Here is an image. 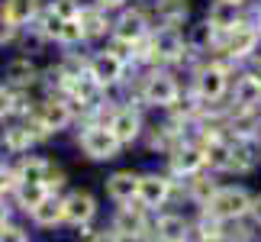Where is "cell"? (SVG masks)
Masks as SVG:
<instances>
[{
  "label": "cell",
  "mask_w": 261,
  "mask_h": 242,
  "mask_svg": "<svg viewBox=\"0 0 261 242\" xmlns=\"http://www.w3.org/2000/svg\"><path fill=\"white\" fill-rule=\"evenodd\" d=\"M248 207H252V197L242 187H219L206 200V210L213 220H239V216L248 213Z\"/></svg>",
  "instance_id": "cell-1"
},
{
  "label": "cell",
  "mask_w": 261,
  "mask_h": 242,
  "mask_svg": "<svg viewBox=\"0 0 261 242\" xmlns=\"http://www.w3.org/2000/svg\"><path fill=\"white\" fill-rule=\"evenodd\" d=\"M81 146H84V152H87L90 158L103 161V158H113V155H116L119 139H116L113 133H110L107 126H94V129H87V133H84Z\"/></svg>",
  "instance_id": "cell-2"
},
{
  "label": "cell",
  "mask_w": 261,
  "mask_h": 242,
  "mask_svg": "<svg viewBox=\"0 0 261 242\" xmlns=\"http://www.w3.org/2000/svg\"><path fill=\"white\" fill-rule=\"evenodd\" d=\"M97 213V200L87 194V190H74V194L65 197V220L68 223H87L90 216Z\"/></svg>",
  "instance_id": "cell-3"
},
{
  "label": "cell",
  "mask_w": 261,
  "mask_h": 242,
  "mask_svg": "<svg viewBox=\"0 0 261 242\" xmlns=\"http://www.w3.org/2000/svg\"><path fill=\"white\" fill-rule=\"evenodd\" d=\"M145 97H148V104H155V107H171L177 100V84L168 75H152L148 84H145Z\"/></svg>",
  "instance_id": "cell-4"
},
{
  "label": "cell",
  "mask_w": 261,
  "mask_h": 242,
  "mask_svg": "<svg viewBox=\"0 0 261 242\" xmlns=\"http://www.w3.org/2000/svg\"><path fill=\"white\" fill-rule=\"evenodd\" d=\"M168 194H171V187H168V181L165 178H158V175H148V178H139V200H142L145 207H162Z\"/></svg>",
  "instance_id": "cell-5"
},
{
  "label": "cell",
  "mask_w": 261,
  "mask_h": 242,
  "mask_svg": "<svg viewBox=\"0 0 261 242\" xmlns=\"http://www.w3.org/2000/svg\"><path fill=\"white\" fill-rule=\"evenodd\" d=\"M119 75H123V58L113 55V52L97 55L94 65H90V78L97 84H113V81H119Z\"/></svg>",
  "instance_id": "cell-6"
},
{
  "label": "cell",
  "mask_w": 261,
  "mask_h": 242,
  "mask_svg": "<svg viewBox=\"0 0 261 242\" xmlns=\"http://www.w3.org/2000/svg\"><path fill=\"white\" fill-rule=\"evenodd\" d=\"M197 90H200V97H206V100H219L223 90H226V71L216 68V65L203 68L200 78H197Z\"/></svg>",
  "instance_id": "cell-7"
},
{
  "label": "cell",
  "mask_w": 261,
  "mask_h": 242,
  "mask_svg": "<svg viewBox=\"0 0 261 242\" xmlns=\"http://www.w3.org/2000/svg\"><path fill=\"white\" fill-rule=\"evenodd\" d=\"M110 133H113L119 142H133L139 136V113L136 110H116L113 119H110Z\"/></svg>",
  "instance_id": "cell-8"
},
{
  "label": "cell",
  "mask_w": 261,
  "mask_h": 242,
  "mask_svg": "<svg viewBox=\"0 0 261 242\" xmlns=\"http://www.w3.org/2000/svg\"><path fill=\"white\" fill-rule=\"evenodd\" d=\"M68 119H71V113H68V104H62V100H45L42 110H39V119H36V123L48 133V129L68 126Z\"/></svg>",
  "instance_id": "cell-9"
},
{
  "label": "cell",
  "mask_w": 261,
  "mask_h": 242,
  "mask_svg": "<svg viewBox=\"0 0 261 242\" xmlns=\"http://www.w3.org/2000/svg\"><path fill=\"white\" fill-rule=\"evenodd\" d=\"M255 42H258V33H255V29L236 26V29H229V36H226V52L232 55V58H242V55H248L255 49Z\"/></svg>",
  "instance_id": "cell-10"
},
{
  "label": "cell",
  "mask_w": 261,
  "mask_h": 242,
  "mask_svg": "<svg viewBox=\"0 0 261 242\" xmlns=\"http://www.w3.org/2000/svg\"><path fill=\"white\" fill-rule=\"evenodd\" d=\"M107 190H110L113 200H119V204H123V200H133L139 194V178L129 175V171H116V175L107 181Z\"/></svg>",
  "instance_id": "cell-11"
},
{
  "label": "cell",
  "mask_w": 261,
  "mask_h": 242,
  "mask_svg": "<svg viewBox=\"0 0 261 242\" xmlns=\"http://www.w3.org/2000/svg\"><path fill=\"white\" fill-rule=\"evenodd\" d=\"M33 220L39 226H55L65 220V200H55V197H45L42 204L33 210Z\"/></svg>",
  "instance_id": "cell-12"
},
{
  "label": "cell",
  "mask_w": 261,
  "mask_h": 242,
  "mask_svg": "<svg viewBox=\"0 0 261 242\" xmlns=\"http://www.w3.org/2000/svg\"><path fill=\"white\" fill-rule=\"evenodd\" d=\"M152 49H155L158 58H177L180 52H184V39H180L174 29H162V33L155 36Z\"/></svg>",
  "instance_id": "cell-13"
},
{
  "label": "cell",
  "mask_w": 261,
  "mask_h": 242,
  "mask_svg": "<svg viewBox=\"0 0 261 242\" xmlns=\"http://www.w3.org/2000/svg\"><path fill=\"white\" fill-rule=\"evenodd\" d=\"M116 36L123 42H139L145 36V16L142 13H123V19L116 23Z\"/></svg>",
  "instance_id": "cell-14"
},
{
  "label": "cell",
  "mask_w": 261,
  "mask_h": 242,
  "mask_svg": "<svg viewBox=\"0 0 261 242\" xmlns=\"http://www.w3.org/2000/svg\"><path fill=\"white\" fill-rule=\"evenodd\" d=\"M48 175H52V168H48V161H42V158H29V161H23V168H19L23 184H48Z\"/></svg>",
  "instance_id": "cell-15"
},
{
  "label": "cell",
  "mask_w": 261,
  "mask_h": 242,
  "mask_svg": "<svg viewBox=\"0 0 261 242\" xmlns=\"http://www.w3.org/2000/svg\"><path fill=\"white\" fill-rule=\"evenodd\" d=\"M210 26L223 29V33L236 29V4L232 0H219V4L210 10Z\"/></svg>",
  "instance_id": "cell-16"
},
{
  "label": "cell",
  "mask_w": 261,
  "mask_h": 242,
  "mask_svg": "<svg viewBox=\"0 0 261 242\" xmlns=\"http://www.w3.org/2000/svg\"><path fill=\"white\" fill-rule=\"evenodd\" d=\"M184 236H187L184 216H162L158 220V239L162 242H184Z\"/></svg>",
  "instance_id": "cell-17"
},
{
  "label": "cell",
  "mask_w": 261,
  "mask_h": 242,
  "mask_svg": "<svg viewBox=\"0 0 261 242\" xmlns=\"http://www.w3.org/2000/svg\"><path fill=\"white\" fill-rule=\"evenodd\" d=\"M236 100L242 107H255L258 100H261V81L252 75V78H242L239 81V87H236Z\"/></svg>",
  "instance_id": "cell-18"
},
{
  "label": "cell",
  "mask_w": 261,
  "mask_h": 242,
  "mask_svg": "<svg viewBox=\"0 0 261 242\" xmlns=\"http://www.w3.org/2000/svg\"><path fill=\"white\" fill-rule=\"evenodd\" d=\"M203 158L210 161V168H229V158H232V149H229L223 139H210V146H206V152Z\"/></svg>",
  "instance_id": "cell-19"
},
{
  "label": "cell",
  "mask_w": 261,
  "mask_h": 242,
  "mask_svg": "<svg viewBox=\"0 0 261 242\" xmlns=\"http://www.w3.org/2000/svg\"><path fill=\"white\" fill-rule=\"evenodd\" d=\"M203 152L200 149H180V152L174 155V171H184V175H194V171L203 165Z\"/></svg>",
  "instance_id": "cell-20"
},
{
  "label": "cell",
  "mask_w": 261,
  "mask_h": 242,
  "mask_svg": "<svg viewBox=\"0 0 261 242\" xmlns=\"http://www.w3.org/2000/svg\"><path fill=\"white\" fill-rule=\"evenodd\" d=\"M142 229H145L142 213H133V210H123V213H119V220H116L119 236H142Z\"/></svg>",
  "instance_id": "cell-21"
},
{
  "label": "cell",
  "mask_w": 261,
  "mask_h": 242,
  "mask_svg": "<svg viewBox=\"0 0 261 242\" xmlns=\"http://www.w3.org/2000/svg\"><path fill=\"white\" fill-rule=\"evenodd\" d=\"M36 0H7V16L13 23H26L29 16H36Z\"/></svg>",
  "instance_id": "cell-22"
},
{
  "label": "cell",
  "mask_w": 261,
  "mask_h": 242,
  "mask_svg": "<svg viewBox=\"0 0 261 242\" xmlns=\"http://www.w3.org/2000/svg\"><path fill=\"white\" fill-rule=\"evenodd\" d=\"M48 194H45V184H19V204L26 210H36Z\"/></svg>",
  "instance_id": "cell-23"
},
{
  "label": "cell",
  "mask_w": 261,
  "mask_h": 242,
  "mask_svg": "<svg viewBox=\"0 0 261 242\" xmlns=\"http://www.w3.org/2000/svg\"><path fill=\"white\" fill-rule=\"evenodd\" d=\"M81 36H84V23H81V16H77V19H62L55 39H62V42H77Z\"/></svg>",
  "instance_id": "cell-24"
},
{
  "label": "cell",
  "mask_w": 261,
  "mask_h": 242,
  "mask_svg": "<svg viewBox=\"0 0 261 242\" xmlns=\"http://www.w3.org/2000/svg\"><path fill=\"white\" fill-rule=\"evenodd\" d=\"M29 142H33V136H29L26 126H13V129L7 133V146H10V149H26Z\"/></svg>",
  "instance_id": "cell-25"
},
{
  "label": "cell",
  "mask_w": 261,
  "mask_h": 242,
  "mask_svg": "<svg viewBox=\"0 0 261 242\" xmlns=\"http://www.w3.org/2000/svg\"><path fill=\"white\" fill-rule=\"evenodd\" d=\"M81 23H87V26H84V33H90V36H97V33H103V29H107V23L100 19V13H94V10L81 13Z\"/></svg>",
  "instance_id": "cell-26"
},
{
  "label": "cell",
  "mask_w": 261,
  "mask_h": 242,
  "mask_svg": "<svg viewBox=\"0 0 261 242\" xmlns=\"http://www.w3.org/2000/svg\"><path fill=\"white\" fill-rule=\"evenodd\" d=\"M52 13L58 19H77V7L71 4V0H58V4L52 7Z\"/></svg>",
  "instance_id": "cell-27"
},
{
  "label": "cell",
  "mask_w": 261,
  "mask_h": 242,
  "mask_svg": "<svg viewBox=\"0 0 261 242\" xmlns=\"http://www.w3.org/2000/svg\"><path fill=\"white\" fill-rule=\"evenodd\" d=\"M10 39H13V19L0 10V42H10Z\"/></svg>",
  "instance_id": "cell-28"
},
{
  "label": "cell",
  "mask_w": 261,
  "mask_h": 242,
  "mask_svg": "<svg viewBox=\"0 0 261 242\" xmlns=\"http://www.w3.org/2000/svg\"><path fill=\"white\" fill-rule=\"evenodd\" d=\"M0 242H26V236H23V229H16V226H4L0 229Z\"/></svg>",
  "instance_id": "cell-29"
},
{
  "label": "cell",
  "mask_w": 261,
  "mask_h": 242,
  "mask_svg": "<svg viewBox=\"0 0 261 242\" xmlns=\"http://www.w3.org/2000/svg\"><path fill=\"white\" fill-rule=\"evenodd\" d=\"M10 75H13L16 81H26L29 75H33V65H26V62H16L13 68H10Z\"/></svg>",
  "instance_id": "cell-30"
},
{
  "label": "cell",
  "mask_w": 261,
  "mask_h": 242,
  "mask_svg": "<svg viewBox=\"0 0 261 242\" xmlns=\"http://www.w3.org/2000/svg\"><path fill=\"white\" fill-rule=\"evenodd\" d=\"M10 110H13V94H10L7 87H0V116L10 113Z\"/></svg>",
  "instance_id": "cell-31"
},
{
  "label": "cell",
  "mask_w": 261,
  "mask_h": 242,
  "mask_svg": "<svg viewBox=\"0 0 261 242\" xmlns=\"http://www.w3.org/2000/svg\"><path fill=\"white\" fill-rule=\"evenodd\" d=\"M10 187H13V175H10L7 168H0V194H7Z\"/></svg>",
  "instance_id": "cell-32"
},
{
  "label": "cell",
  "mask_w": 261,
  "mask_h": 242,
  "mask_svg": "<svg viewBox=\"0 0 261 242\" xmlns=\"http://www.w3.org/2000/svg\"><path fill=\"white\" fill-rule=\"evenodd\" d=\"M94 242H123V236H119L116 233V229H110V233H107V229H103V233H100Z\"/></svg>",
  "instance_id": "cell-33"
},
{
  "label": "cell",
  "mask_w": 261,
  "mask_h": 242,
  "mask_svg": "<svg viewBox=\"0 0 261 242\" xmlns=\"http://www.w3.org/2000/svg\"><path fill=\"white\" fill-rule=\"evenodd\" d=\"M200 242H232V239H226L223 233H216V229H210V233L200 236Z\"/></svg>",
  "instance_id": "cell-34"
},
{
  "label": "cell",
  "mask_w": 261,
  "mask_h": 242,
  "mask_svg": "<svg viewBox=\"0 0 261 242\" xmlns=\"http://www.w3.org/2000/svg\"><path fill=\"white\" fill-rule=\"evenodd\" d=\"M248 213H252V216H255V223L261 226V197H255V200H252V207H248Z\"/></svg>",
  "instance_id": "cell-35"
},
{
  "label": "cell",
  "mask_w": 261,
  "mask_h": 242,
  "mask_svg": "<svg viewBox=\"0 0 261 242\" xmlns=\"http://www.w3.org/2000/svg\"><path fill=\"white\" fill-rule=\"evenodd\" d=\"M4 226H7V207L0 204V229H4Z\"/></svg>",
  "instance_id": "cell-36"
},
{
  "label": "cell",
  "mask_w": 261,
  "mask_h": 242,
  "mask_svg": "<svg viewBox=\"0 0 261 242\" xmlns=\"http://www.w3.org/2000/svg\"><path fill=\"white\" fill-rule=\"evenodd\" d=\"M100 4H103V7H119L123 0H100Z\"/></svg>",
  "instance_id": "cell-37"
},
{
  "label": "cell",
  "mask_w": 261,
  "mask_h": 242,
  "mask_svg": "<svg viewBox=\"0 0 261 242\" xmlns=\"http://www.w3.org/2000/svg\"><path fill=\"white\" fill-rule=\"evenodd\" d=\"M255 78H258V81H261V62H258V65H255Z\"/></svg>",
  "instance_id": "cell-38"
},
{
  "label": "cell",
  "mask_w": 261,
  "mask_h": 242,
  "mask_svg": "<svg viewBox=\"0 0 261 242\" xmlns=\"http://www.w3.org/2000/svg\"><path fill=\"white\" fill-rule=\"evenodd\" d=\"M232 4H239V0H232Z\"/></svg>",
  "instance_id": "cell-39"
}]
</instances>
